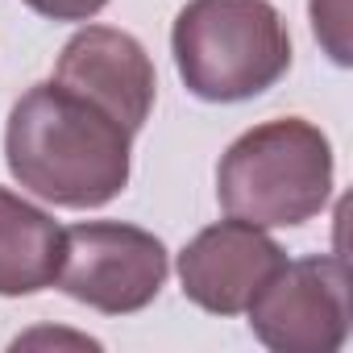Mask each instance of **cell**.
Masks as SVG:
<instances>
[{
	"mask_svg": "<svg viewBox=\"0 0 353 353\" xmlns=\"http://www.w3.org/2000/svg\"><path fill=\"white\" fill-rule=\"evenodd\" d=\"M63 258V229L50 212L0 188V295H38L54 287Z\"/></svg>",
	"mask_w": 353,
	"mask_h": 353,
	"instance_id": "8",
	"label": "cell"
},
{
	"mask_svg": "<svg viewBox=\"0 0 353 353\" xmlns=\"http://www.w3.org/2000/svg\"><path fill=\"white\" fill-rule=\"evenodd\" d=\"M287 262L283 245L250 221H216L200 229L179 254L183 295L212 316H241L262 283Z\"/></svg>",
	"mask_w": 353,
	"mask_h": 353,
	"instance_id": "7",
	"label": "cell"
},
{
	"mask_svg": "<svg viewBox=\"0 0 353 353\" xmlns=\"http://www.w3.org/2000/svg\"><path fill=\"white\" fill-rule=\"evenodd\" d=\"M129 145V129L54 79L34 83L5 125L9 174L59 208H104L117 200L133 166Z\"/></svg>",
	"mask_w": 353,
	"mask_h": 353,
	"instance_id": "1",
	"label": "cell"
},
{
	"mask_svg": "<svg viewBox=\"0 0 353 353\" xmlns=\"http://www.w3.org/2000/svg\"><path fill=\"white\" fill-rule=\"evenodd\" d=\"M254 336L274 353H336L349 336V266L336 254L283 262L245 307Z\"/></svg>",
	"mask_w": 353,
	"mask_h": 353,
	"instance_id": "5",
	"label": "cell"
},
{
	"mask_svg": "<svg viewBox=\"0 0 353 353\" xmlns=\"http://www.w3.org/2000/svg\"><path fill=\"white\" fill-rule=\"evenodd\" d=\"M166 270V245L150 229L121 221H83L63 229V258L54 283L71 299L104 316H133L158 299Z\"/></svg>",
	"mask_w": 353,
	"mask_h": 353,
	"instance_id": "4",
	"label": "cell"
},
{
	"mask_svg": "<svg viewBox=\"0 0 353 353\" xmlns=\"http://www.w3.org/2000/svg\"><path fill=\"white\" fill-rule=\"evenodd\" d=\"M54 83L108 112L121 129L137 133L154 108V63L145 46L112 26H83L54 63Z\"/></svg>",
	"mask_w": 353,
	"mask_h": 353,
	"instance_id": "6",
	"label": "cell"
},
{
	"mask_svg": "<svg viewBox=\"0 0 353 353\" xmlns=\"http://www.w3.org/2000/svg\"><path fill=\"white\" fill-rule=\"evenodd\" d=\"M170 50L183 88L208 104L254 100L291 67V34L270 0H188Z\"/></svg>",
	"mask_w": 353,
	"mask_h": 353,
	"instance_id": "2",
	"label": "cell"
},
{
	"mask_svg": "<svg viewBox=\"0 0 353 353\" xmlns=\"http://www.w3.org/2000/svg\"><path fill=\"white\" fill-rule=\"evenodd\" d=\"M332 196V145L320 125L279 117L245 129L216 166V200L258 229H291L324 212Z\"/></svg>",
	"mask_w": 353,
	"mask_h": 353,
	"instance_id": "3",
	"label": "cell"
},
{
	"mask_svg": "<svg viewBox=\"0 0 353 353\" xmlns=\"http://www.w3.org/2000/svg\"><path fill=\"white\" fill-rule=\"evenodd\" d=\"M345 0H312V30L328 46L332 63H349V42H345Z\"/></svg>",
	"mask_w": 353,
	"mask_h": 353,
	"instance_id": "9",
	"label": "cell"
},
{
	"mask_svg": "<svg viewBox=\"0 0 353 353\" xmlns=\"http://www.w3.org/2000/svg\"><path fill=\"white\" fill-rule=\"evenodd\" d=\"M26 5L46 21H92L108 0H26Z\"/></svg>",
	"mask_w": 353,
	"mask_h": 353,
	"instance_id": "10",
	"label": "cell"
}]
</instances>
